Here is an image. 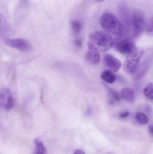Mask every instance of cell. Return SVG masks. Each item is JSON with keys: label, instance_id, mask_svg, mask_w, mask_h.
Instances as JSON below:
<instances>
[{"label": "cell", "instance_id": "15", "mask_svg": "<svg viewBox=\"0 0 153 154\" xmlns=\"http://www.w3.org/2000/svg\"><path fill=\"white\" fill-rule=\"evenodd\" d=\"M100 78L107 84H112L116 80V75L110 70H104L100 75Z\"/></svg>", "mask_w": 153, "mask_h": 154}, {"label": "cell", "instance_id": "25", "mask_svg": "<svg viewBox=\"0 0 153 154\" xmlns=\"http://www.w3.org/2000/svg\"><path fill=\"white\" fill-rule=\"evenodd\" d=\"M0 127H1V125H0Z\"/></svg>", "mask_w": 153, "mask_h": 154}, {"label": "cell", "instance_id": "4", "mask_svg": "<svg viewBox=\"0 0 153 154\" xmlns=\"http://www.w3.org/2000/svg\"><path fill=\"white\" fill-rule=\"evenodd\" d=\"M143 53L142 51H137L134 54L126 57L124 63V69L128 74L135 75L137 72Z\"/></svg>", "mask_w": 153, "mask_h": 154}, {"label": "cell", "instance_id": "2", "mask_svg": "<svg viewBox=\"0 0 153 154\" xmlns=\"http://www.w3.org/2000/svg\"><path fill=\"white\" fill-rule=\"evenodd\" d=\"M90 41L94 46L98 47L102 51L110 49L114 45V40L112 36L105 31H95L89 35Z\"/></svg>", "mask_w": 153, "mask_h": 154}, {"label": "cell", "instance_id": "3", "mask_svg": "<svg viewBox=\"0 0 153 154\" xmlns=\"http://www.w3.org/2000/svg\"><path fill=\"white\" fill-rule=\"evenodd\" d=\"M146 27L145 16L143 12L140 9H134L131 12L130 29L132 30V36L138 37L142 33Z\"/></svg>", "mask_w": 153, "mask_h": 154}, {"label": "cell", "instance_id": "14", "mask_svg": "<svg viewBox=\"0 0 153 154\" xmlns=\"http://www.w3.org/2000/svg\"><path fill=\"white\" fill-rule=\"evenodd\" d=\"M32 154H47L44 144L39 138L34 140V151Z\"/></svg>", "mask_w": 153, "mask_h": 154}, {"label": "cell", "instance_id": "12", "mask_svg": "<svg viewBox=\"0 0 153 154\" xmlns=\"http://www.w3.org/2000/svg\"><path fill=\"white\" fill-rule=\"evenodd\" d=\"M120 97L128 103H134L135 101V93L129 87H124L120 92Z\"/></svg>", "mask_w": 153, "mask_h": 154}, {"label": "cell", "instance_id": "13", "mask_svg": "<svg viewBox=\"0 0 153 154\" xmlns=\"http://www.w3.org/2000/svg\"><path fill=\"white\" fill-rule=\"evenodd\" d=\"M11 29L9 26L4 17L0 13V36H7L10 33Z\"/></svg>", "mask_w": 153, "mask_h": 154}, {"label": "cell", "instance_id": "21", "mask_svg": "<svg viewBox=\"0 0 153 154\" xmlns=\"http://www.w3.org/2000/svg\"><path fill=\"white\" fill-rule=\"evenodd\" d=\"M74 44L75 47L77 48H81V47H82V38L79 37V38H76V39L74 40Z\"/></svg>", "mask_w": 153, "mask_h": 154}, {"label": "cell", "instance_id": "16", "mask_svg": "<svg viewBox=\"0 0 153 154\" xmlns=\"http://www.w3.org/2000/svg\"><path fill=\"white\" fill-rule=\"evenodd\" d=\"M106 89L108 90V96H109V100L111 104H114L115 102H119L121 97L120 95L117 93L116 90H112L110 87H106Z\"/></svg>", "mask_w": 153, "mask_h": 154}, {"label": "cell", "instance_id": "17", "mask_svg": "<svg viewBox=\"0 0 153 154\" xmlns=\"http://www.w3.org/2000/svg\"><path fill=\"white\" fill-rule=\"evenodd\" d=\"M135 119L136 121L141 125H146L148 123L149 119L147 117L146 114H145L142 112H137L135 114Z\"/></svg>", "mask_w": 153, "mask_h": 154}, {"label": "cell", "instance_id": "11", "mask_svg": "<svg viewBox=\"0 0 153 154\" xmlns=\"http://www.w3.org/2000/svg\"><path fill=\"white\" fill-rule=\"evenodd\" d=\"M104 63L112 72H118L122 66V63L114 56L106 54L104 56Z\"/></svg>", "mask_w": 153, "mask_h": 154}, {"label": "cell", "instance_id": "20", "mask_svg": "<svg viewBox=\"0 0 153 154\" xmlns=\"http://www.w3.org/2000/svg\"><path fill=\"white\" fill-rule=\"evenodd\" d=\"M146 30L147 35L149 36H153V17L150 18L148 23L146 24Z\"/></svg>", "mask_w": 153, "mask_h": 154}, {"label": "cell", "instance_id": "23", "mask_svg": "<svg viewBox=\"0 0 153 154\" xmlns=\"http://www.w3.org/2000/svg\"><path fill=\"white\" fill-rule=\"evenodd\" d=\"M74 154H86V153L81 150H76L74 151Z\"/></svg>", "mask_w": 153, "mask_h": 154}, {"label": "cell", "instance_id": "6", "mask_svg": "<svg viewBox=\"0 0 153 154\" xmlns=\"http://www.w3.org/2000/svg\"><path fill=\"white\" fill-rule=\"evenodd\" d=\"M116 48L117 51L124 55L128 56L131 55L138 51L134 43L130 40L129 38H119L116 43Z\"/></svg>", "mask_w": 153, "mask_h": 154}, {"label": "cell", "instance_id": "24", "mask_svg": "<svg viewBox=\"0 0 153 154\" xmlns=\"http://www.w3.org/2000/svg\"><path fill=\"white\" fill-rule=\"evenodd\" d=\"M148 131H149L150 133L153 135V124L150 125L149 127H148Z\"/></svg>", "mask_w": 153, "mask_h": 154}, {"label": "cell", "instance_id": "22", "mask_svg": "<svg viewBox=\"0 0 153 154\" xmlns=\"http://www.w3.org/2000/svg\"><path fill=\"white\" fill-rule=\"evenodd\" d=\"M128 115H129L128 111H124V112L120 113L119 117H121V118H125V117H127Z\"/></svg>", "mask_w": 153, "mask_h": 154}, {"label": "cell", "instance_id": "8", "mask_svg": "<svg viewBox=\"0 0 153 154\" xmlns=\"http://www.w3.org/2000/svg\"><path fill=\"white\" fill-rule=\"evenodd\" d=\"M4 43L8 47L20 51H28L32 48L30 42L23 38H7L4 40Z\"/></svg>", "mask_w": 153, "mask_h": 154}, {"label": "cell", "instance_id": "1", "mask_svg": "<svg viewBox=\"0 0 153 154\" xmlns=\"http://www.w3.org/2000/svg\"><path fill=\"white\" fill-rule=\"evenodd\" d=\"M100 25L106 32L118 38H125V35L128 33V30L113 14L104 13L102 14L100 17Z\"/></svg>", "mask_w": 153, "mask_h": 154}, {"label": "cell", "instance_id": "7", "mask_svg": "<svg viewBox=\"0 0 153 154\" xmlns=\"http://www.w3.org/2000/svg\"><path fill=\"white\" fill-rule=\"evenodd\" d=\"M14 106V100L10 90L2 88L0 90V107L5 110H10Z\"/></svg>", "mask_w": 153, "mask_h": 154}, {"label": "cell", "instance_id": "18", "mask_svg": "<svg viewBox=\"0 0 153 154\" xmlns=\"http://www.w3.org/2000/svg\"><path fill=\"white\" fill-rule=\"evenodd\" d=\"M143 94L149 100H153V84L150 83L143 89Z\"/></svg>", "mask_w": 153, "mask_h": 154}, {"label": "cell", "instance_id": "9", "mask_svg": "<svg viewBox=\"0 0 153 154\" xmlns=\"http://www.w3.org/2000/svg\"><path fill=\"white\" fill-rule=\"evenodd\" d=\"M88 51L86 54L87 61L92 65H98L100 61V55L98 48L91 42H87Z\"/></svg>", "mask_w": 153, "mask_h": 154}, {"label": "cell", "instance_id": "10", "mask_svg": "<svg viewBox=\"0 0 153 154\" xmlns=\"http://www.w3.org/2000/svg\"><path fill=\"white\" fill-rule=\"evenodd\" d=\"M120 18L122 20V23L128 30L130 29V20H131V12L125 5H121L118 8Z\"/></svg>", "mask_w": 153, "mask_h": 154}, {"label": "cell", "instance_id": "19", "mask_svg": "<svg viewBox=\"0 0 153 154\" xmlns=\"http://www.w3.org/2000/svg\"><path fill=\"white\" fill-rule=\"evenodd\" d=\"M70 26H71L72 31L74 32V33L76 35H78L80 33L81 30H82V24L80 22L79 20H73L71 21V23H70Z\"/></svg>", "mask_w": 153, "mask_h": 154}, {"label": "cell", "instance_id": "5", "mask_svg": "<svg viewBox=\"0 0 153 154\" xmlns=\"http://www.w3.org/2000/svg\"><path fill=\"white\" fill-rule=\"evenodd\" d=\"M142 60L140 63L137 72L134 75V79L138 80L144 76L148 72L153 60V49H148L143 53Z\"/></svg>", "mask_w": 153, "mask_h": 154}]
</instances>
